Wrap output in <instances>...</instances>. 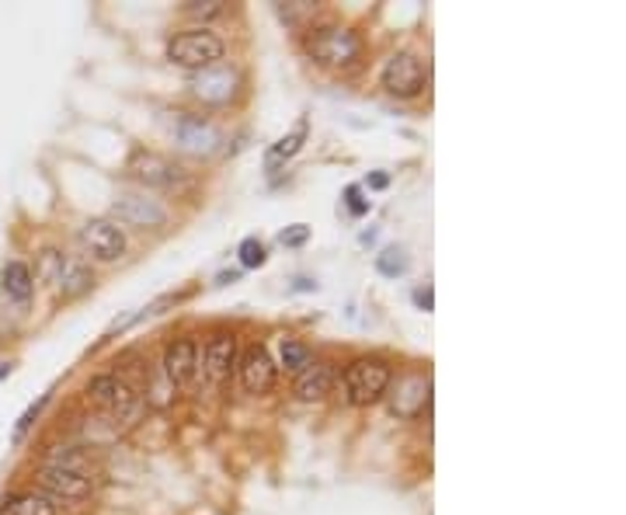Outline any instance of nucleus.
<instances>
[{
    "mask_svg": "<svg viewBox=\"0 0 626 515\" xmlns=\"http://www.w3.org/2000/svg\"><path fill=\"white\" fill-rule=\"evenodd\" d=\"M307 52L317 63L345 70V66L359 63L363 39L345 25H320V28H310V35H307Z\"/></svg>",
    "mask_w": 626,
    "mask_h": 515,
    "instance_id": "1",
    "label": "nucleus"
},
{
    "mask_svg": "<svg viewBox=\"0 0 626 515\" xmlns=\"http://www.w3.org/2000/svg\"><path fill=\"white\" fill-rule=\"evenodd\" d=\"M87 397H91L98 407H105L109 412V418H112V425L119 429H130V425L139 418V412H143V401H139V394L136 390L125 383L119 372H101V377H95L91 383H87Z\"/></svg>",
    "mask_w": 626,
    "mask_h": 515,
    "instance_id": "2",
    "label": "nucleus"
},
{
    "mask_svg": "<svg viewBox=\"0 0 626 515\" xmlns=\"http://www.w3.org/2000/svg\"><path fill=\"white\" fill-rule=\"evenodd\" d=\"M393 380V369L386 359H376V355H363V359L348 363L342 387H345V397L355 407H369L380 397H386V387Z\"/></svg>",
    "mask_w": 626,
    "mask_h": 515,
    "instance_id": "3",
    "label": "nucleus"
},
{
    "mask_svg": "<svg viewBox=\"0 0 626 515\" xmlns=\"http://www.w3.org/2000/svg\"><path fill=\"white\" fill-rule=\"evenodd\" d=\"M223 39L220 35H212L209 28H192V32H177L171 35L168 42V60L185 66V70H195V74H202V70L217 66L223 60Z\"/></svg>",
    "mask_w": 626,
    "mask_h": 515,
    "instance_id": "4",
    "label": "nucleus"
},
{
    "mask_svg": "<svg viewBox=\"0 0 626 515\" xmlns=\"http://www.w3.org/2000/svg\"><path fill=\"white\" fill-rule=\"evenodd\" d=\"M380 81L386 87V95H393V98H418L425 91V84H428V66H425V60L418 57V52L401 49L386 60Z\"/></svg>",
    "mask_w": 626,
    "mask_h": 515,
    "instance_id": "5",
    "label": "nucleus"
},
{
    "mask_svg": "<svg viewBox=\"0 0 626 515\" xmlns=\"http://www.w3.org/2000/svg\"><path fill=\"white\" fill-rule=\"evenodd\" d=\"M386 397H390L393 415L404 421H415L421 418L425 407L432 404V377H428V372H404V377L390 380Z\"/></svg>",
    "mask_w": 626,
    "mask_h": 515,
    "instance_id": "6",
    "label": "nucleus"
},
{
    "mask_svg": "<svg viewBox=\"0 0 626 515\" xmlns=\"http://www.w3.org/2000/svg\"><path fill=\"white\" fill-rule=\"evenodd\" d=\"M112 212L119 217V223H130V226H164L168 223V209L160 206V199H154L147 192H136V188L115 192Z\"/></svg>",
    "mask_w": 626,
    "mask_h": 515,
    "instance_id": "7",
    "label": "nucleus"
},
{
    "mask_svg": "<svg viewBox=\"0 0 626 515\" xmlns=\"http://www.w3.org/2000/svg\"><path fill=\"white\" fill-rule=\"evenodd\" d=\"M35 481H39V491L52 502H87L91 499V477L87 474H77V470H63V467H42L35 474Z\"/></svg>",
    "mask_w": 626,
    "mask_h": 515,
    "instance_id": "8",
    "label": "nucleus"
},
{
    "mask_svg": "<svg viewBox=\"0 0 626 515\" xmlns=\"http://www.w3.org/2000/svg\"><path fill=\"white\" fill-rule=\"evenodd\" d=\"M192 95L199 98L202 105H230V101L241 95V74H237V66L217 63V66L202 70V74H195Z\"/></svg>",
    "mask_w": 626,
    "mask_h": 515,
    "instance_id": "9",
    "label": "nucleus"
},
{
    "mask_svg": "<svg viewBox=\"0 0 626 515\" xmlns=\"http://www.w3.org/2000/svg\"><path fill=\"white\" fill-rule=\"evenodd\" d=\"M81 244L87 247V255L105 265L119 261L125 255V234L112 220H87L81 226Z\"/></svg>",
    "mask_w": 626,
    "mask_h": 515,
    "instance_id": "10",
    "label": "nucleus"
},
{
    "mask_svg": "<svg viewBox=\"0 0 626 515\" xmlns=\"http://www.w3.org/2000/svg\"><path fill=\"white\" fill-rule=\"evenodd\" d=\"M199 372V342L192 334H182V339L168 342L164 348V377L171 387H185L195 380Z\"/></svg>",
    "mask_w": 626,
    "mask_h": 515,
    "instance_id": "11",
    "label": "nucleus"
},
{
    "mask_svg": "<svg viewBox=\"0 0 626 515\" xmlns=\"http://www.w3.org/2000/svg\"><path fill=\"white\" fill-rule=\"evenodd\" d=\"M234 366H237V334L234 331H217L206 342L199 369L206 372L212 383H226L230 372H234Z\"/></svg>",
    "mask_w": 626,
    "mask_h": 515,
    "instance_id": "12",
    "label": "nucleus"
},
{
    "mask_svg": "<svg viewBox=\"0 0 626 515\" xmlns=\"http://www.w3.org/2000/svg\"><path fill=\"white\" fill-rule=\"evenodd\" d=\"M241 366V383L247 394H268V390L275 387V363H272V355H268L265 345H250L244 348V355L237 359Z\"/></svg>",
    "mask_w": 626,
    "mask_h": 515,
    "instance_id": "13",
    "label": "nucleus"
},
{
    "mask_svg": "<svg viewBox=\"0 0 626 515\" xmlns=\"http://www.w3.org/2000/svg\"><path fill=\"white\" fill-rule=\"evenodd\" d=\"M174 139L177 147L192 157H209L212 150L220 147V133L212 122L199 119V115H177V126H174Z\"/></svg>",
    "mask_w": 626,
    "mask_h": 515,
    "instance_id": "14",
    "label": "nucleus"
},
{
    "mask_svg": "<svg viewBox=\"0 0 626 515\" xmlns=\"http://www.w3.org/2000/svg\"><path fill=\"white\" fill-rule=\"evenodd\" d=\"M130 171H133L136 182H143L147 188H171L177 182V168L168 161V157H157V154H147V150L133 154Z\"/></svg>",
    "mask_w": 626,
    "mask_h": 515,
    "instance_id": "15",
    "label": "nucleus"
},
{
    "mask_svg": "<svg viewBox=\"0 0 626 515\" xmlns=\"http://www.w3.org/2000/svg\"><path fill=\"white\" fill-rule=\"evenodd\" d=\"M334 380H337V372L331 363H310L307 369L296 372L293 390H296L299 401H324L334 390Z\"/></svg>",
    "mask_w": 626,
    "mask_h": 515,
    "instance_id": "16",
    "label": "nucleus"
},
{
    "mask_svg": "<svg viewBox=\"0 0 626 515\" xmlns=\"http://www.w3.org/2000/svg\"><path fill=\"white\" fill-rule=\"evenodd\" d=\"M0 515H60V505L42 491H14L0 505Z\"/></svg>",
    "mask_w": 626,
    "mask_h": 515,
    "instance_id": "17",
    "label": "nucleus"
},
{
    "mask_svg": "<svg viewBox=\"0 0 626 515\" xmlns=\"http://www.w3.org/2000/svg\"><path fill=\"white\" fill-rule=\"evenodd\" d=\"M0 286L14 299V304H28L35 293V275L25 261H8L4 272H0Z\"/></svg>",
    "mask_w": 626,
    "mask_h": 515,
    "instance_id": "18",
    "label": "nucleus"
},
{
    "mask_svg": "<svg viewBox=\"0 0 626 515\" xmlns=\"http://www.w3.org/2000/svg\"><path fill=\"white\" fill-rule=\"evenodd\" d=\"M91 282H95V279H91V272H87V265L66 258L63 272H60V279H57V290H60L63 299H77V296H84L87 290H91Z\"/></svg>",
    "mask_w": 626,
    "mask_h": 515,
    "instance_id": "19",
    "label": "nucleus"
},
{
    "mask_svg": "<svg viewBox=\"0 0 626 515\" xmlns=\"http://www.w3.org/2000/svg\"><path fill=\"white\" fill-rule=\"evenodd\" d=\"M410 269V258L404 247H383L380 255H376V272L386 275V279H397Z\"/></svg>",
    "mask_w": 626,
    "mask_h": 515,
    "instance_id": "20",
    "label": "nucleus"
},
{
    "mask_svg": "<svg viewBox=\"0 0 626 515\" xmlns=\"http://www.w3.org/2000/svg\"><path fill=\"white\" fill-rule=\"evenodd\" d=\"M303 139H307V122H299V126H296L290 136H282L279 144L272 147V154H268V161H290V157H296V154H299Z\"/></svg>",
    "mask_w": 626,
    "mask_h": 515,
    "instance_id": "21",
    "label": "nucleus"
},
{
    "mask_svg": "<svg viewBox=\"0 0 626 515\" xmlns=\"http://www.w3.org/2000/svg\"><path fill=\"white\" fill-rule=\"evenodd\" d=\"M310 363H314V352L303 345V342H293V339L282 342V366H285V369L299 372V369H307Z\"/></svg>",
    "mask_w": 626,
    "mask_h": 515,
    "instance_id": "22",
    "label": "nucleus"
},
{
    "mask_svg": "<svg viewBox=\"0 0 626 515\" xmlns=\"http://www.w3.org/2000/svg\"><path fill=\"white\" fill-rule=\"evenodd\" d=\"M63 265H66V255L57 252V247H46V252L39 255V269H35V275H39L42 282H57Z\"/></svg>",
    "mask_w": 626,
    "mask_h": 515,
    "instance_id": "23",
    "label": "nucleus"
},
{
    "mask_svg": "<svg viewBox=\"0 0 626 515\" xmlns=\"http://www.w3.org/2000/svg\"><path fill=\"white\" fill-rule=\"evenodd\" d=\"M237 255H241V265H244V269H261V265L268 261V252H265V244H261L258 237L241 241Z\"/></svg>",
    "mask_w": 626,
    "mask_h": 515,
    "instance_id": "24",
    "label": "nucleus"
},
{
    "mask_svg": "<svg viewBox=\"0 0 626 515\" xmlns=\"http://www.w3.org/2000/svg\"><path fill=\"white\" fill-rule=\"evenodd\" d=\"M279 241L285 244V247H303L310 241V226L307 223H293V226H285L282 234H279Z\"/></svg>",
    "mask_w": 626,
    "mask_h": 515,
    "instance_id": "25",
    "label": "nucleus"
},
{
    "mask_svg": "<svg viewBox=\"0 0 626 515\" xmlns=\"http://www.w3.org/2000/svg\"><path fill=\"white\" fill-rule=\"evenodd\" d=\"M345 206H348L352 217H366V212H369V199H363V188L359 185H348L345 188Z\"/></svg>",
    "mask_w": 626,
    "mask_h": 515,
    "instance_id": "26",
    "label": "nucleus"
},
{
    "mask_svg": "<svg viewBox=\"0 0 626 515\" xmlns=\"http://www.w3.org/2000/svg\"><path fill=\"white\" fill-rule=\"evenodd\" d=\"M226 8L223 4H217V0H212V4H185V14H195V17H202V22H206V17H220Z\"/></svg>",
    "mask_w": 626,
    "mask_h": 515,
    "instance_id": "27",
    "label": "nucleus"
},
{
    "mask_svg": "<svg viewBox=\"0 0 626 515\" xmlns=\"http://www.w3.org/2000/svg\"><path fill=\"white\" fill-rule=\"evenodd\" d=\"M415 304H418L425 314H428V310H435V296H432V290H428V286H425V290H415Z\"/></svg>",
    "mask_w": 626,
    "mask_h": 515,
    "instance_id": "28",
    "label": "nucleus"
},
{
    "mask_svg": "<svg viewBox=\"0 0 626 515\" xmlns=\"http://www.w3.org/2000/svg\"><path fill=\"white\" fill-rule=\"evenodd\" d=\"M386 185H390L386 174H372V177H369V188H386Z\"/></svg>",
    "mask_w": 626,
    "mask_h": 515,
    "instance_id": "29",
    "label": "nucleus"
},
{
    "mask_svg": "<svg viewBox=\"0 0 626 515\" xmlns=\"http://www.w3.org/2000/svg\"><path fill=\"white\" fill-rule=\"evenodd\" d=\"M11 369H14V363H0V380H8Z\"/></svg>",
    "mask_w": 626,
    "mask_h": 515,
    "instance_id": "30",
    "label": "nucleus"
}]
</instances>
